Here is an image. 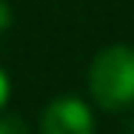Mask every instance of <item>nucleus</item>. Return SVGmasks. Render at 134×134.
<instances>
[{
	"label": "nucleus",
	"mask_w": 134,
	"mask_h": 134,
	"mask_svg": "<svg viewBox=\"0 0 134 134\" xmlns=\"http://www.w3.org/2000/svg\"><path fill=\"white\" fill-rule=\"evenodd\" d=\"M88 88L97 106L106 111H123L134 103V49L114 43L91 60Z\"/></svg>",
	"instance_id": "1"
},
{
	"label": "nucleus",
	"mask_w": 134,
	"mask_h": 134,
	"mask_svg": "<svg viewBox=\"0 0 134 134\" xmlns=\"http://www.w3.org/2000/svg\"><path fill=\"white\" fill-rule=\"evenodd\" d=\"M40 134H94V117L77 97H60L43 111Z\"/></svg>",
	"instance_id": "2"
},
{
	"label": "nucleus",
	"mask_w": 134,
	"mask_h": 134,
	"mask_svg": "<svg viewBox=\"0 0 134 134\" xmlns=\"http://www.w3.org/2000/svg\"><path fill=\"white\" fill-rule=\"evenodd\" d=\"M0 134H29L26 123L14 114H3L0 117Z\"/></svg>",
	"instance_id": "3"
},
{
	"label": "nucleus",
	"mask_w": 134,
	"mask_h": 134,
	"mask_svg": "<svg viewBox=\"0 0 134 134\" xmlns=\"http://www.w3.org/2000/svg\"><path fill=\"white\" fill-rule=\"evenodd\" d=\"M9 26H12V9L6 0H0V31H6Z\"/></svg>",
	"instance_id": "4"
},
{
	"label": "nucleus",
	"mask_w": 134,
	"mask_h": 134,
	"mask_svg": "<svg viewBox=\"0 0 134 134\" xmlns=\"http://www.w3.org/2000/svg\"><path fill=\"white\" fill-rule=\"evenodd\" d=\"M9 88H12V86H9V77H6V71L0 69V108L6 106V100H9Z\"/></svg>",
	"instance_id": "5"
}]
</instances>
